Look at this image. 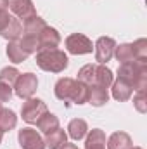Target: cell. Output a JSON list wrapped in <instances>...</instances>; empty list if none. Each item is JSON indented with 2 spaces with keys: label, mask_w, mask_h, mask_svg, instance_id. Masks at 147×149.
I'll return each instance as SVG.
<instances>
[{
  "label": "cell",
  "mask_w": 147,
  "mask_h": 149,
  "mask_svg": "<svg viewBox=\"0 0 147 149\" xmlns=\"http://www.w3.org/2000/svg\"><path fill=\"white\" fill-rule=\"evenodd\" d=\"M114 56H116V59L119 61V64L132 63V61L137 59L132 43H121V45H116V49H114Z\"/></svg>",
  "instance_id": "obj_23"
},
{
  "label": "cell",
  "mask_w": 147,
  "mask_h": 149,
  "mask_svg": "<svg viewBox=\"0 0 147 149\" xmlns=\"http://www.w3.org/2000/svg\"><path fill=\"white\" fill-rule=\"evenodd\" d=\"M94 70H95V64H85L78 71V81H81L83 85L90 87L92 81H94Z\"/></svg>",
  "instance_id": "obj_25"
},
{
  "label": "cell",
  "mask_w": 147,
  "mask_h": 149,
  "mask_svg": "<svg viewBox=\"0 0 147 149\" xmlns=\"http://www.w3.org/2000/svg\"><path fill=\"white\" fill-rule=\"evenodd\" d=\"M17 125V116L12 109L0 108V132H10Z\"/></svg>",
  "instance_id": "obj_22"
},
{
  "label": "cell",
  "mask_w": 147,
  "mask_h": 149,
  "mask_svg": "<svg viewBox=\"0 0 147 149\" xmlns=\"http://www.w3.org/2000/svg\"><path fill=\"white\" fill-rule=\"evenodd\" d=\"M118 76L126 80L133 90H146L147 88V61L135 59L132 63L119 64Z\"/></svg>",
  "instance_id": "obj_2"
},
{
  "label": "cell",
  "mask_w": 147,
  "mask_h": 149,
  "mask_svg": "<svg viewBox=\"0 0 147 149\" xmlns=\"http://www.w3.org/2000/svg\"><path fill=\"white\" fill-rule=\"evenodd\" d=\"M38 88V78L33 73H23L17 76L16 83H14V92L17 97L21 99H30L33 97V94Z\"/></svg>",
  "instance_id": "obj_5"
},
{
  "label": "cell",
  "mask_w": 147,
  "mask_h": 149,
  "mask_svg": "<svg viewBox=\"0 0 147 149\" xmlns=\"http://www.w3.org/2000/svg\"><path fill=\"white\" fill-rule=\"evenodd\" d=\"M61 43V35L55 28L45 26L40 35H38V50L42 49H57V45Z\"/></svg>",
  "instance_id": "obj_10"
},
{
  "label": "cell",
  "mask_w": 147,
  "mask_h": 149,
  "mask_svg": "<svg viewBox=\"0 0 147 149\" xmlns=\"http://www.w3.org/2000/svg\"><path fill=\"white\" fill-rule=\"evenodd\" d=\"M85 149H106V134L101 128L90 130L87 141H85Z\"/></svg>",
  "instance_id": "obj_19"
},
{
  "label": "cell",
  "mask_w": 147,
  "mask_h": 149,
  "mask_svg": "<svg viewBox=\"0 0 147 149\" xmlns=\"http://www.w3.org/2000/svg\"><path fill=\"white\" fill-rule=\"evenodd\" d=\"M112 97L116 99V101H119V102H125V101H128L130 97H132V94H133V87L126 81V80H123V78H116V80H112Z\"/></svg>",
  "instance_id": "obj_12"
},
{
  "label": "cell",
  "mask_w": 147,
  "mask_h": 149,
  "mask_svg": "<svg viewBox=\"0 0 147 149\" xmlns=\"http://www.w3.org/2000/svg\"><path fill=\"white\" fill-rule=\"evenodd\" d=\"M10 14H9V9H3V10H0V31L9 24V21H10Z\"/></svg>",
  "instance_id": "obj_29"
},
{
  "label": "cell",
  "mask_w": 147,
  "mask_h": 149,
  "mask_svg": "<svg viewBox=\"0 0 147 149\" xmlns=\"http://www.w3.org/2000/svg\"><path fill=\"white\" fill-rule=\"evenodd\" d=\"M55 97L59 101H71L73 104H85L87 102V85L73 78H59L54 87Z\"/></svg>",
  "instance_id": "obj_1"
},
{
  "label": "cell",
  "mask_w": 147,
  "mask_h": 149,
  "mask_svg": "<svg viewBox=\"0 0 147 149\" xmlns=\"http://www.w3.org/2000/svg\"><path fill=\"white\" fill-rule=\"evenodd\" d=\"M94 49H95V61H99V64H106L114 56L116 42H114V38H111V37H101L95 42Z\"/></svg>",
  "instance_id": "obj_7"
},
{
  "label": "cell",
  "mask_w": 147,
  "mask_h": 149,
  "mask_svg": "<svg viewBox=\"0 0 147 149\" xmlns=\"http://www.w3.org/2000/svg\"><path fill=\"white\" fill-rule=\"evenodd\" d=\"M19 74H21V73L17 71V68H14V66H7V68H3V70H0V83H7V85H14Z\"/></svg>",
  "instance_id": "obj_24"
},
{
  "label": "cell",
  "mask_w": 147,
  "mask_h": 149,
  "mask_svg": "<svg viewBox=\"0 0 147 149\" xmlns=\"http://www.w3.org/2000/svg\"><path fill=\"white\" fill-rule=\"evenodd\" d=\"M0 35H2V38H5V40H9V42L17 40V38L23 35V23H21V19L10 17L9 24L0 31Z\"/></svg>",
  "instance_id": "obj_16"
},
{
  "label": "cell",
  "mask_w": 147,
  "mask_h": 149,
  "mask_svg": "<svg viewBox=\"0 0 147 149\" xmlns=\"http://www.w3.org/2000/svg\"><path fill=\"white\" fill-rule=\"evenodd\" d=\"M3 9H9V3H7V0H0V10H3Z\"/></svg>",
  "instance_id": "obj_30"
},
{
  "label": "cell",
  "mask_w": 147,
  "mask_h": 149,
  "mask_svg": "<svg viewBox=\"0 0 147 149\" xmlns=\"http://www.w3.org/2000/svg\"><path fill=\"white\" fill-rule=\"evenodd\" d=\"M87 132H88V125H87V121L81 120V118H74V120L69 121V125H68V134H69V137H71L73 141L83 139V137L87 135Z\"/></svg>",
  "instance_id": "obj_20"
},
{
  "label": "cell",
  "mask_w": 147,
  "mask_h": 149,
  "mask_svg": "<svg viewBox=\"0 0 147 149\" xmlns=\"http://www.w3.org/2000/svg\"><path fill=\"white\" fill-rule=\"evenodd\" d=\"M66 49L69 54L74 56H83V54H90L94 45H92V40L83 35V33H73L66 38Z\"/></svg>",
  "instance_id": "obj_6"
},
{
  "label": "cell",
  "mask_w": 147,
  "mask_h": 149,
  "mask_svg": "<svg viewBox=\"0 0 147 149\" xmlns=\"http://www.w3.org/2000/svg\"><path fill=\"white\" fill-rule=\"evenodd\" d=\"M133 142L126 132H114L107 139V149H132Z\"/></svg>",
  "instance_id": "obj_15"
},
{
  "label": "cell",
  "mask_w": 147,
  "mask_h": 149,
  "mask_svg": "<svg viewBox=\"0 0 147 149\" xmlns=\"http://www.w3.org/2000/svg\"><path fill=\"white\" fill-rule=\"evenodd\" d=\"M43 142H45V148H49V149H61L68 142V135H66L64 130L55 128L54 132H50V134L45 135Z\"/></svg>",
  "instance_id": "obj_18"
},
{
  "label": "cell",
  "mask_w": 147,
  "mask_h": 149,
  "mask_svg": "<svg viewBox=\"0 0 147 149\" xmlns=\"http://www.w3.org/2000/svg\"><path fill=\"white\" fill-rule=\"evenodd\" d=\"M7 57L14 64H19V63H24L30 57V54L21 47V43L17 40H14V42H9V45H7Z\"/></svg>",
  "instance_id": "obj_17"
},
{
  "label": "cell",
  "mask_w": 147,
  "mask_h": 149,
  "mask_svg": "<svg viewBox=\"0 0 147 149\" xmlns=\"http://www.w3.org/2000/svg\"><path fill=\"white\" fill-rule=\"evenodd\" d=\"M107 101H109L107 88L99 87V85H90V87H87V102H88V104H92V106H95V108H101V106H104Z\"/></svg>",
  "instance_id": "obj_11"
},
{
  "label": "cell",
  "mask_w": 147,
  "mask_h": 149,
  "mask_svg": "<svg viewBox=\"0 0 147 149\" xmlns=\"http://www.w3.org/2000/svg\"><path fill=\"white\" fill-rule=\"evenodd\" d=\"M133 106L137 108L139 113H146L147 111V95L146 90H137L135 97H133Z\"/></svg>",
  "instance_id": "obj_27"
},
{
  "label": "cell",
  "mask_w": 147,
  "mask_h": 149,
  "mask_svg": "<svg viewBox=\"0 0 147 149\" xmlns=\"http://www.w3.org/2000/svg\"><path fill=\"white\" fill-rule=\"evenodd\" d=\"M132 149H142V148H132Z\"/></svg>",
  "instance_id": "obj_33"
},
{
  "label": "cell",
  "mask_w": 147,
  "mask_h": 149,
  "mask_svg": "<svg viewBox=\"0 0 147 149\" xmlns=\"http://www.w3.org/2000/svg\"><path fill=\"white\" fill-rule=\"evenodd\" d=\"M47 113V106L42 99H35V97H30L23 102V108H21V116L26 123L30 125H37V121Z\"/></svg>",
  "instance_id": "obj_4"
},
{
  "label": "cell",
  "mask_w": 147,
  "mask_h": 149,
  "mask_svg": "<svg viewBox=\"0 0 147 149\" xmlns=\"http://www.w3.org/2000/svg\"><path fill=\"white\" fill-rule=\"evenodd\" d=\"M47 24H45V21L35 14V16H31V17H28L26 21H23V35H30V37H37L40 35V31L45 28Z\"/></svg>",
  "instance_id": "obj_13"
},
{
  "label": "cell",
  "mask_w": 147,
  "mask_h": 149,
  "mask_svg": "<svg viewBox=\"0 0 147 149\" xmlns=\"http://www.w3.org/2000/svg\"><path fill=\"white\" fill-rule=\"evenodd\" d=\"M10 97H12V88H10V85L0 83V102H2V104H3V102H9Z\"/></svg>",
  "instance_id": "obj_28"
},
{
  "label": "cell",
  "mask_w": 147,
  "mask_h": 149,
  "mask_svg": "<svg viewBox=\"0 0 147 149\" xmlns=\"http://www.w3.org/2000/svg\"><path fill=\"white\" fill-rule=\"evenodd\" d=\"M111 83H112V71H111L107 66H104V64H95L92 85H99V87L107 88Z\"/></svg>",
  "instance_id": "obj_14"
},
{
  "label": "cell",
  "mask_w": 147,
  "mask_h": 149,
  "mask_svg": "<svg viewBox=\"0 0 147 149\" xmlns=\"http://www.w3.org/2000/svg\"><path fill=\"white\" fill-rule=\"evenodd\" d=\"M0 108H2V102H0Z\"/></svg>",
  "instance_id": "obj_34"
},
{
  "label": "cell",
  "mask_w": 147,
  "mask_h": 149,
  "mask_svg": "<svg viewBox=\"0 0 147 149\" xmlns=\"http://www.w3.org/2000/svg\"><path fill=\"white\" fill-rule=\"evenodd\" d=\"M17 142L23 149H45V142L35 128H23L17 134Z\"/></svg>",
  "instance_id": "obj_8"
},
{
  "label": "cell",
  "mask_w": 147,
  "mask_h": 149,
  "mask_svg": "<svg viewBox=\"0 0 147 149\" xmlns=\"http://www.w3.org/2000/svg\"><path fill=\"white\" fill-rule=\"evenodd\" d=\"M7 3H9L10 12H12L17 19L26 21L28 17H31V16L37 14L35 5H33L31 0H7Z\"/></svg>",
  "instance_id": "obj_9"
},
{
  "label": "cell",
  "mask_w": 147,
  "mask_h": 149,
  "mask_svg": "<svg viewBox=\"0 0 147 149\" xmlns=\"http://www.w3.org/2000/svg\"><path fill=\"white\" fill-rule=\"evenodd\" d=\"M133 50H135V57L140 61H147V40L146 38H139L133 43Z\"/></svg>",
  "instance_id": "obj_26"
},
{
  "label": "cell",
  "mask_w": 147,
  "mask_h": 149,
  "mask_svg": "<svg viewBox=\"0 0 147 149\" xmlns=\"http://www.w3.org/2000/svg\"><path fill=\"white\" fill-rule=\"evenodd\" d=\"M37 127L38 130L42 132V134H50V132H54L55 128H59V118L55 116V114H52V113H45L40 120L37 121Z\"/></svg>",
  "instance_id": "obj_21"
},
{
  "label": "cell",
  "mask_w": 147,
  "mask_h": 149,
  "mask_svg": "<svg viewBox=\"0 0 147 149\" xmlns=\"http://www.w3.org/2000/svg\"><path fill=\"white\" fill-rule=\"evenodd\" d=\"M61 149H78V146H76V144H68V142H66Z\"/></svg>",
  "instance_id": "obj_31"
},
{
  "label": "cell",
  "mask_w": 147,
  "mask_h": 149,
  "mask_svg": "<svg viewBox=\"0 0 147 149\" xmlns=\"http://www.w3.org/2000/svg\"><path fill=\"white\" fill-rule=\"evenodd\" d=\"M0 142H2V132H0Z\"/></svg>",
  "instance_id": "obj_32"
},
{
  "label": "cell",
  "mask_w": 147,
  "mask_h": 149,
  "mask_svg": "<svg viewBox=\"0 0 147 149\" xmlns=\"http://www.w3.org/2000/svg\"><path fill=\"white\" fill-rule=\"evenodd\" d=\"M37 64L40 70L49 73H61L68 68L69 59L64 50L59 49H42L37 52Z\"/></svg>",
  "instance_id": "obj_3"
}]
</instances>
